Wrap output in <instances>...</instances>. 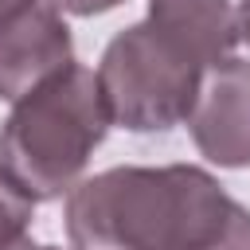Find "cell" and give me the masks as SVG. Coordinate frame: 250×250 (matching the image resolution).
I'll use <instances>...</instances> for the list:
<instances>
[{
  "label": "cell",
  "instance_id": "cell-6",
  "mask_svg": "<svg viewBox=\"0 0 250 250\" xmlns=\"http://www.w3.org/2000/svg\"><path fill=\"white\" fill-rule=\"evenodd\" d=\"M148 20L184 43L203 66L230 59L238 47V16L230 0H148Z\"/></svg>",
  "mask_w": 250,
  "mask_h": 250
},
{
  "label": "cell",
  "instance_id": "cell-1",
  "mask_svg": "<svg viewBox=\"0 0 250 250\" xmlns=\"http://www.w3.org/2000/svg\"><path fill=\"white\" fill-rule=\"evenodd\" d=\"M74 250H250V211L195 164L109 168L70 188Z\"/></svg>",
  "mask_w": 250,
  "mask_h": 250
},
{
  "label": "cell",
  "instance_id": "cell-4",
  "mask_svg": "<svg viewBox=\"0 0 250 250\" xmlns=\"http://www.w3.org/2000/svg\"><path fill=\"white\" fill-rule=\"evenodd\" d=\"M195 148L219 168H250V62L223 59L203 70L188 113Z\"/></svg>",
  "mask_w": 250,
  "mask_h": 250
},
{
  "label": "cell",
  "instance_id": "cell-3",
  "mask_svg": "<svg viewBox=\"0 0 250 250\" xmlns=\"http://www.w3.org/2000/svg\"><path fill=\"white\" fill-rule=\"evenodd\" d=\"M203 70L207 66L184 43L145 16L109 39L98 62V82L113 125L129 133H164L188 121Z\"/></svg>",
  "mask_w": 250,
  "mask_h": 250
},
{
  "label": "cell",
  "instance_id": "cell-2",
  "mask_svg": "<svg viewBox=\"0 0 250 250\" xmlns=\"http://www.w3.org/2000/svg\"><path fill=\"white\" fill-rule=\"evenodd\" d=\"M109 125L113 117L98 70L70 62L12 102L0 129V168L35 203L70 195Z\"/></svg>",
  "mask_w": 250,
  "mask_h": 250
},
{
  "label": "cell",
  "instance_id": "cell-9",
  "mask_svg": "<svg viewBox=\"0 0 250 250\" xmlns=\"http://www.w3.org/2000/svg\"><path fill=\"white\" fill-rule=\"evenodd\" d=\"M234 16H238V39H242V43H250V0H242Z\"/></svg>",
  "mask_w": 250,
  "mask_h": 250
},
{
  "label": "cell",
  "instance_id": "cell-10",
  "mask_svg": "<svg viewBox=\"0 0 250 250\" xmlns=\"http://www.w3.org/2000/svg\"><path fill=\"white\" fill-rule=\"evenodd\" d=\"M27 4H31V0H0V23H4L8 16H16L20 8H27Z\"/></svg>",
  "mask_w": 250,
  "mask_h": 250
},
{
  "label": "cell",
  "instance_id": "cell-7",
  "mask_svg": "<svg viewBox=\"0 0 250 250\" xmlns=\"http://www.w3.org/2000/svg\"><path fill=\"white\" fill-rule=\"evenodd\" d=\"M31 211H35V199L0 168V250L20 242L31 227Z\"/></svg>",
  "mask_w": 250,
  "mask_h": 250
},
{
  "label": "cell",
  "instance_id": "cell-11",
  "mask_svg": "<svg viewBox=\"0 0 250 250\" xmlns=\"http://www.w3.org/2000/svg\"><path fill=\"white\" fill-rule=\"evenodd\" d=\"M4 250H62V246H35V242H31V238L23 234L20 242H12V246H4Z\"/></svg>",
  "mask_w": 250,
  "mask_h": 250
},
{
  "label": "cell",
  "instance_id": "cell-8",
  "mask_svg": "<svg viewBox=\"0 0 250 250\" xmlns=\"http://www.w3.org/2000/svg\"><path fill=\"white\" fill-rule=\"evenodd\" d=\"M51 4L59 12H70V16H102V12H109L125 0H51Z\"/></svg>",
  "mask_w": 250,
  "mask_h": 250
},
{
  "label": "cell",
  "instance_id": "cell-5",
  "mask_svg": "<svg viewBox=\"0 0 250 250\" xmlns=\"http://www.w3.org/2000/svg\"><path fill=\"white\" fill-rule=\"evenodd\" d=\"M70 27L51 0H31L0 23V98L20 102L39 82L70 66Z\"/></svg>",
  "mask_w": 250,
  "mask_h": 250
}]
</instances>
